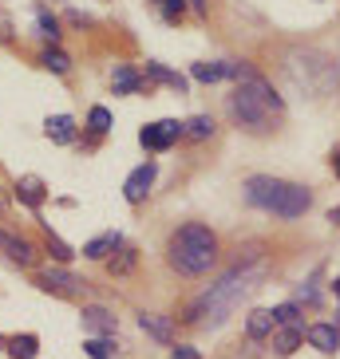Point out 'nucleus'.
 I'll return each mask as SVG.
<instances>
[{"label":"nucleus","mask_w":340,"mask_h":359,"mask_svg":"<svg viewBox=\"0 0 340 359\" xmlns=\"http://www.w3.org/2000/svg\"><path fill=\"white\" fill-rule=\"evenodd\" d=\"M174 359H202V355L194 348H186V344H178V348H174Z\"/></svg>","instance_id":"2f4dec72"},{"label":"nucleus","mask_w":340,"mask_h":359,"mask_svg":"<svg viewBox=\"0 0 340 359\" xmlns=\"http://www.w3.org/2000/svg\"><path fill=\"white\" fill-rule=\"evenodd\" d=\"M166 257L182 276H202L218 264V237L206 225L190 222V225H182V229L170 233Z\"/></svg>","instance_id":"7ed1b4c3"},{"label":"nucleus","mask_w":340,"mask_h":359,"mask_svg":"<svg viewBox=\"0 0 340 359\" xmlns=\"http://www.w3.org/2000/svg\"><path fill=\"white\" fill-rule=\"evenodd\" d=\"M44 135L52 138V142H60V147H67V142H75V118L72 115H48Z\"/></svg>","instance_id":"4468645a"},{"label":"nucleus","mask_w":340,"mask_h":359,"mask_svg":"<svg viewBox=\"0 0 340 359\" xmlns=\"http://www.w3.org/2000/svg\"><path fill=\"white\" fill-rule=\"evenodd\" d=\"M297 316H301V308H297V304L273 308V324H277V327H293V324H297Z\"/></svg>","instance_id":"c85d7f7f"},{"label":"nucleus","mask_w":340,"mask_h":359,"mask_svg":"<svg viewBox=\"0 0 340 359\" xmlns=\"http://www.w3.org/2000/svg\"><path fill=\"white\" fill-rule=\"evenodd\" d=\"M147 79H155V83H166V87H174V91H186V79H182L178 72L162 67V64H147Z\"/></svg>","instance_id":"5701e85b"},{"label":"nucleus","mask_w":340,"mask_h":359,"mask_svg":"<svg viewBox=\"0 0 340 359\" xmlns=\"http://www.w3.org/2000/svg\"><path fill=\"white\" fill-rule=\"evenodd\" d=\"M87 127H91V135H107L111 130V111L107 107H91L87 111Z\"/></svg>","instance_id":"a878e982"},{"label":"nucleus","mask_w":340,"mask_h":359,"mask_svg":"<svg viewBox=\"0 0 340 359\" xmlns=\"http://www.w3.org/2000/svg\"><path fill=\"white\" fill-rule=\"evenodd\" d=\"M138 327H143L147 336H155L159 344H174V320H170V316H159V312H143V316H138Z\"/></svg>","instance_id":"ddd939ff"},{"label":"nucleus","mask_w":340,"mask_h":359,"mask_svg":"<svg viewBox=\"0 0 340 359\" xmlns=\"http://www.w3.org/2000/svg\"><path fill=\"white\" fill-rule=\"evenodd\" d=\"M297 300H305V304H317L320 296H317V288H313V285H301V288H297Z\"/></svg>","instance_id":"7c9ffc66"},{"label":"nucleus","mask_w":340,"mask_h":359,"mask_svg":"<svg viewBox=\"0 0 340 359\" xmlns=\"http://www.w3.org/2000/svg\"><path fill=\"white\" fill-rule=\"evenodd\" d=\"M245 201L257 210H269L273 217L293 222V217H305V210L313 205V194H308V186H297V182L254 174V178H245Z\"/></svg>","instance_id":"f03ea898"},{"label":"nucleus","mask_w":340,"mask_h":359,"mask_svg":"<svg viewBox=\"0 0 340 359\" xmlns=\"http://www.w3.org/2000/svg\"><path fill=\"white\" fill-rule=\"evenodd\" d=\"M329 222H332V225H340V205H336V210H329Z\"/></svg>","instance_id":"72a5a7b5"},{"label":"nucleus","mask_w":340,"mask_h":359,"mask_svg":"<svg viewBox=\"0 0 340 359\" xmlns=\"http://www.w3.org/2000/svg\"><path fill=\"white\" fill-rule=\"evenodd\" d=\"M0 253L8 257V261H16V264H36V245L32 241H24V237H16V233H4L0 229Z\"/></svg>","instance_id":"1a4fd4ad"},{"label":"nucleus","mask_w":340,"mask_h":359,"mask_svg":"<svg viewBox=\"0 0 340 359\" xmlns=\"http://www.w3.org/2000/svg\"><path fill=\"white\" fill-rule=\"evenodd\" d=\"M155 4H159V8H162V16H166L170 24L178 20L182 12H186V0H155Z\"/></svg>","instance_id":"c756f323"},{"label":"nucleus","mask_w":340,"mask_h":359,"mask_svg":"<svg viewBox=\"0 0 340 359\" xmlns=\"http://www.w3.org/2000/svg\"><path fill=\"white\" fill-rule=\"evenodd\" d=\"M0 210H4V198H0Z\"/></svg>","instance_id":"58836bf2"},{"label":"nucleus","mask_w":340,"mask_h":359,"mask_svg":"<svg viewBox=\"0 0 340 359\" xmlns=\"http://www.w3.org/2000/svg\"><path fill=\"white\" fill-rule=\"evenodd\" d=\"M48 253H52L60 264H67V261L75 257V253H72V245H64V241H60V237H55L52 229H48Z\"/></svg>","instance_id":"cd10ccee"},{"label":"nucleus","mask_w":340,"mask_h":359,"mask_svg":"<svg viewBox=\"0 0 340 359\" xmlns=\"http://www.w3.org/2000/svg\"><path fill=\"white\" fill-rule=\"evenodd\" d=\"M273 312H266V308H254L249 316H245V336L249 339H266V336H273Z\"/></svg>","instance_id":"2eb2a0df"},{"label":"nucleus","mask_w":340,"mask_h":359,"mask_svg":"<svg viewBox=\"0 0 340 359\" xmlns=\"http://www.w3.org/2000/svg\"><path fill=\"white\" fill-rule=\"evenodd\" d=\"M305 339L317 351H325V355H336V351H340V327L336 324H313L305 332Z\"/></svg>","instance_id":"9b49d317"},{"label":"nucleus","mask_w":340,"mask_h":359,"mask_svg":"<svg viewBox=\"0 0 340 359\" xmlns=\"http://www.w3.org/2000/svg\"><path fill=\"white\" fill-rule=\"evenodd\" d=\"M182 135H186V123H178V118H162V123H150V127L138 130V142H143L147 150H166V147H174Z\"/></svg>","instance_id":"423d86ee"},{"label":"nucleus","mask_w":340,"mask_h":359,"mask_svg":"<svg viewBox=\"0 0 340 359\" xmlns=\"http://www.w3.org/2000/svg\"><path fill=\"white\" fill-rule=\"evenodd\" d=\"M230 115H234V123H242L245 130H254V135H266V130H273V111H269L261 99L249 91V87L237 83V91L230 95Z\"/></svg>","instance_id":"39448f33"},{"label":"nucleus","mask_w":340,"mask_h":359,"mask_svg":"<svg viewBox=\"0 0 340 359\" xmlns=\"http://www.w3.org/2000/svg\"><path fill=\"white\" fill-rule=\"evenodd\" d=\"M143 75L135 72V67H115V75H111V87H115V95H135V91H143Z\"/></svg>","instance_id":"6ab92c4d"},{"label":"nucleus","mask_w":340,"mask_h":359,"mask_svg":"<svg viewBox=\"0 0 340 359\" xmlns=\"http://www.w3.org/2000/svg\"><path fill=\"white\" fill-rule=\"evenodd\" d=\"M261 264H242V269H234V273H225L218 285H210L198 300H194L190 308H186V320L190 324H206V327H218L230 312H234L237 304H242L245 296L257 288V280H261Z\"/></svg>","instance_id":"f257e3e1"},{"label":"nucleus","mask_w":340,"mask_h":359,"mask_svg":"<svg viewBox=\"0 0 340 359\" xmlns=\"http://www.w3.org/2000/svg\"><path fill=\"white\" fill-rule=\"evenodd\" d=\"M84 327L91 332V336H115V327H119V320L107 312V308H99V304H87L84 308Z\"/></svg>","instance_id":"9d476101"},{"label":"nucleus","mask_w":340,"mask_h":359,"mask_svg":"<svg viewBox=\"0 0 340 359\" xmlns=\"http://www.w3.org/2000/svg\"><path fill=\"white\" fill-rule=\"evenodd\" d=\"M0 351H4V336H0Z\"/></svg>","instance_id":"e433bc0d"},{"label":"nucleus","mask_w":340,"mask_h":359,"mask_svg":"<svg viewBox=\"0 0 340 359\" xmlns=\"http://www.w3.org/2000/svg\"><path fill=\"white\" fill-rule=\"evenodd\" d=\"M332 288H336V296H340V280H336V285H332Z\"/></svg>","instance_id":"c9c22d12"},{"label":"nucleus","mask_w":340,"mask_h":359,"mask_svg":"<svg viewBox=\"0 0 340 359\" xmlns=\"http://www.w3.org/2000/svg\"><path fill=\"white\" fill-rule=\"evenodd\" d=\"M84 355H91V359H115L119 348H115V339H107V336H87L84 339Z\"/></svg>","instance_id":"412c9836"},{"label":"nucleus","mask_w":340,"mask_h":359,"mask_svg":"<svg viewBox=\"0 0 340 359\" xmlns=\"http://www.w3.org/2000/svg\"><path fill=\"white\" fill-rule=\"evenodd\" d=\"M119 245H123V237H119V233H103V237H96V241L84 245V257H87V261H107Z\"/></svg>","instance_id":"dca6fc26"},{"label":"nucleus","mask_w":340,"mask_h":359,"mask_svg":"<svg viewBox=\"0 0 340 359\" xmlns=\"http://www.w3.org/2000/svg\"><path fill=\"white\" fill-rule=\"evenodd\" d=\"M332 170H336V174H340V150H336V154H332Z\"/></svg>","instance_id":"f704fd0d"},{"label":"nucleus","mask_w":340,"mask_h":359,"mask_svg":"<svg viewBox=\"0 0 340 359\" xmlns=\"http://www.w3.org/2000/svg\"><path fill=\"white\" fill-rule=\"evenodd\" d=\"M40 64L48 67L52 75H67V72H72V55H67V52H60V48H44Z\"/></svg>","instance_id":"4be33fe9"},{"label":"nucleus","mask_w":340,"mask_h":359,"mask_svg":"<svg viewBox=\"0 0 340 359\" xmlns=\"http://www.w3.org/2000/svg\"><path fill=\"white\" fill-rule=\"evenodd\" d=\"M190 75L198 79V83H218V79H225V60L222 64H194Z\"/></svg>","instance_id":"393cba45"},{"label":"nucleus","mask_w":340,"mask_h":359,"mask_svg":"<svg viewBox=\"0 0 340 359\" xmlns=\"http://www.w3.org/2000/svg\"><path fill=\"white\" fill-rule=\"evenodd\" d=\"M305 344V327H277V336H273V351L277 355H293V351Z\"/></svg>","instance_id":"f3484780"},{"label":"nucleus","mask_w":340,"mask_h":359,"mask_svg":"<svg viewBox=\"0 0 340 359\" xmlns=\"http://www.w3.org/2000/svg\"><path fill=\"white\" fill-rule=\"evenodd\" d=\"M155 178H159V166H155V162H143V166H135V170L127 174V182H123V198H127L131 205H138V201L150 194Z\"/></svg>","instance_id":"0eeeda50"},{"label":"nucleus","mask_w":340,"mask_h":359,"mask_svg":"<svg viewBox=\"0 0 340 359\" xmlns=\"http://www.w3.org/2000/svg\"><path fill=\"white\" fill-rule=\"evenodd\" d=\"M285 75L293 79V87H301L305 95H332V87H336V64H332L325 52H313V48H297V52L285 55Z\"/></svg>","instance_id":"20e7f679"},{"label":"nucleus","mask_w":340,"mask_h":359,"mask_svg":"<svg viewBox=\"0 0 340 359\" xmlns=\"http://www.w3.org/2000/svg\"><path fill=\"white\" fill-rule=\"evenodd\" d=\"M16 198H20V205H28V210H40L44 198H48V186H44V178H36V174H24V178L16 182Z\"/></svg>","instance_id":"f8f14e48"},{"label":"nucleus","mask_w":340,"mask_h":359,"mask_svg":"<svg viewBox=\"0 0 340 359\" xmlns=\"http://www.w3.org/2000/svg\"><path fill=\"white\" fill-rule=\"evenodd\" d=\"M135 261H138V253H135V249H127V245H119V249H115V257H107V273H111V276H127L131 269H135Z\"/></svg>","instance_id":"aec40b11"},{"label":"nucleus","mask_w":340,"mask_h":359,"mask_svg":"<svg viewBox=\"0 0 340 359\" xmlns=\"http://www.w3.org/2000/svg\"><path fill=\"white\" fill-rule=\"evenodd\" d=\"M190 4H194L198 12H206V8H210V0H190Z\"/></svg>","instance_id":"473e14b6"},{"label":"nucleus","mask_w":340,"mask_h":359,"mask_svg":"<svg viewBox=\"0 0 340 359\" xmlns=\"http://www.w3.org/2000/svg\"><path fill=\"white\" fill-rule=\"evenodd\" d=\"M4 351H8L12 359H36V351H40V339H36L32 332H20V336L4 339Z\"/></svg>","instance_id":"a211bd4d"},{"label":"nucleus","mask_w":340,"mask_h":359,"mask_svg":"<svg viewBox=\"0 0 340 359\" xmlns=\"http://www.w3.org/2000/svg\"><path fill=\"white\" fill-rule=\"evenodd\" d=\"M186 135H190V138H198V142H202V138H210V135H214V118H210V115L190 118V123H186Z\"/></svg>","instance_id":"bb28decb"},{"label":"nucleus","mask_w":340,"mask_h":359,"mask_svg":"<svg viewBox=\"0 0 340 359\" xmlns=\"http://www.w3.org/2000/svg\"><path fill=\"white\" fill-rule=\"evenodd\" d=\"M36 285L44 288V292H52V296H75L79 292V276H72L67 269H44L40 276H36Z\"/></svg>","instance_id":"6e6552de"},{"label":"nucleus","mask_w":340,"mask_h":359,"mask_svg":"<svg viewBox=\"0 0 340 359\" xmlns=\"http://www.w3.org/2000/svg\"><path fill=\"white\" fill-rule=\"evenodd\" d=\"M36 24H40V36L48 40V48H55V40H60V20L48 8H40L36 12Z\"/></svg>","instance_id":"b1692460"},{"label":"nucleus","mask_w":340,"mask_h":359,"mask_svg":"<svg viewBox=\"0 0 340 359\" xmlns=\"http://www.w3.org/2000/svg\"><path fill=\"white\" fill-rule=\"evenodd\" d=\"M336 75H340V60H336Z\"/></svg>","instance_id":"4c0bfd02"}]
</instances>
